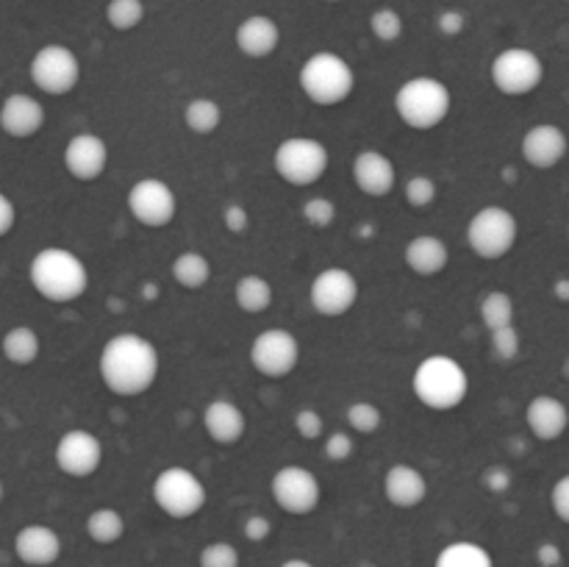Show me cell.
I'll use <instances>...</instances> for the list:
<instances>
[{
    "label": "cell",
    "mask_w": 569,
    "mask_h": 567,
    "mask_svg": "<svg viewBox=\"0 0 569 567\" xmlns=\"http://www.w3.org/2000/svg\"><path fill=\"white\" fill-rule=\"evenodd\" d=\"M439 187L431 176H411L403 187V198L411 209H428L437 200Z\"/></svg>",
    "instance_id": "d590c367"
},
{
    "label": "cell",
    "mask_w": 569,
    "mask_h": 567,
    "mask_svg": "<svg viewBox=\"0 0 569 567\" xmlns=\"http://www.w3.org/2000/svg\"><path fill=\"white\" fill-rule=\"evenodd\" d=\"M281 567H315V565H311V561H306V559H289L287 565H281Z\"/></svg>",
    "instance_id": "f907efd6"
},
{
    "label": "cell",
    "mask_w": 569,
    "mask_h": 567,
    "mask_svg": "<svg viewBox=\"0 0 569 567\" xmlns=\"http://www.w3.org/2000/svg\"><path fill=\"white\" fill-rule=\"evenodd\" d=\"M87 534L98 545H114L126 534V520L111 506H100L87 517Z\"/></svg>",
    "instance_id": "f546056e"
},
{
    "label": "cell",
    "mask_w": 569,
    "mask_h": 567,
    "mask_svg": "<svg viewBox=\"0 0 569 567\" xmlns=\"http://www.w3.org/2000/svg\"><path fill=\"white\" fill-rule=\"evenodd\" d=\"M567 148L569 142L565 128H559L556 122H539V126L528 128L520 142L522 159L533 170H553V167H559L565 161Z\"/></svg>",
    "instance_id": "e0dca14e"
},
{
    "label": "cell",
    "mask_w": 569,
    "mask_h": 567,
    "mask_svg": "<svg viewBox=\"0 0 569 567\" xmlns=\"http://www.w3.org/2000/svg\"><path fill=\"white\" fill-rule=\"evenodd\" d=\"M359 281L348 267H326L311 281L309 300L317 315L342 317L359 304Z\"/></svg>",
    "instance_id": "5bb4252c"
},
{
    "label": "cell",
    "mask_w": 569,
    "mask_h": 567,
    "mask_svg": "<svg viewBox=\"0 0 569 567\" xmlns=\"http://www.w3.org/2000/svg\"><path fill=\"white\" fill-rule=\"evenodd\" d=\"M222 122V109L217 100L211 98H194L183 106V126L192 133H214Z\"/></svg>",
    "instance_id": "f1b7e54d"
},
{
    "label": "cell",
    "mask_w": 569,
    "mask_h": 567,
    "mask_svg": "<svg viewBox=\"0 0 569 567\" xmlns=\"http://www.w3.org/2000/svg\"><path fill=\"white\" fill-rule=\"evenodd\" d=\"M411 389L426 409L453 411L470 395V376L453 356L431 354L417 365Z\"/></svg>",
    "instance_id": "3957f363"
},
{
    "label": "cell",
    "mask_w": 569,
    "mask_h": 567,
    "mask_svg": "<svg viewBox=\"0 0 569 567\" xmlns=\"http://www.w3.org/2000/svg\"><path fill=\"white\" fill-rule=\"evenodd\" d=\"M403 259L415 276L433 278L445 272V267L450 265V248L445 239L433 237V233H420V237L406 242Z\"/></svg>",
    "instance_id": "d4e9b609"
},
{
    "label": "cell",
    "mask_w": 569,
    "mask_h": 567,
    "mask_svg": "<svg viewBox=\"0 0 569 567\" xmlns=\"http://www.w3.org/2000/svg\"><path fill=\"white\" fill-rule=\"evenodd\" d=\"M356 450V439L350 431H331L322 445V454L328 461H348Z\"/></svg>",
    "instance_id": "60d3db41"
},
{
    "label": "cell",
    "mask_w": 569,
    "mask_h": 567,
    "mask_svg": "<svg viewBox=\"0 0 569 567\" xmlns=\"http://www.w3.org/2000/svg\"><path fill=\"white\" fill-rule=\"evenodd\" d=\"M515 298L503 289H492V292L483 295L481 300V322L495 331V328H503L515 322Z\"/></svg>",
    "instance_id": "4dcf8cb0"
},
{
    "label": "cell",
    "mask_w": 569,
    "mask_h": 567,
    "mask_svg": "<svg viewBox=\"0 0 569 567\" xmlns=\"http://www.w3.org/2000/svg\"><path fill=\"white\" fill-rule=\"evenodd\" d=\"M242 531H244V537L250 539V543H264V539L272 534L270 517H264V515H250L248 520H244Z\"/></svg>",
    "instance_id": "bcb514c9"
},
{
    "label": "cell",
    "mask_w": 569,
    "mask_h": 567,
    "mask_svg": "<svg viewBox=\"0 0 569 567\" xmlns=\"http://www.w3.org/2000/svg\"><path fill=\"white\" fill-rule=\"evenodd\" d=\"M270 493L272 500L281 506L287 515H311V511L320 506L322 498V487L320 478L303 465H283L278 467L276 476L270 481Z\"/></svg>",
    "instance_id": "4fadbf2b"
},
{
    "label": "cell",
    "mask_w": 569,
    "mask_h": 567,
    "mask_svg": "<svg viewBox=\"0 0 569 567\" xmlns=\"http://www.w3.org/2000/svg\"><path fill=\"white\" fill-rule=\"evenodd\" d=\"M106 20H109V26L114 31H133L144 20V0H109V6H106Z\"/></svg>",
    "instance_id": "d6a6232c"
},
{
    "label": "cell",
    "mask_w": 569,
    "mask_h": 567,
    "mask_svg": "<svg viewBox=\"0 0 569 567\" xmlns=\"http://www.w3.org/2000/svg\"><path fill=\"white\" fill-rule=\"evenodd\" d=\"M3 495H6V487H3V481H0V500H3Z\"/></svg>",
    "instance_id": "816d5d0a"
},
{
    "label": "cell",
    "mask_w": 569,
    "mask_h": 567,
    "mask_svg": "<svg viewBox=\"0 0 569 567\" xmlns=\"http://www.w3.org/2000/svg\"><path fill=\"white\" fill-rule=\"evenodd\" d=\"M159 350L148 337L137 331L114 334L100 350V381L117 398H139V395H144L159 378Z\"/></svg>",
    "instance_id": "6da1fadb"
},
{
    "label": "cell",
    "mask_w": 569,
    "mask_h": 567,
    "mask_svg": "<svg viewBox=\"0 0 569 567\" xmlns=\"http://www.w3.org/2000/svg\"><path fill=\"white\" fill-rule=\"evenodd\" d=\"M437 28H439V33H445V37H459V33H465V28H467V14L461 9L439 11Z\"/></svg>",
    "instance_id": "7bdbcfd3"
},
{
    "label": "cell",
    "mask_w": 569,
    "mask_h": 567,
    "mask_svg": "<svg viewBox=\"0 0 569 567\" xmlns=\"http://www.w3.org/2000/svg\"><path fill=\"white\" fill-rule=\"evenodd\" d=\"M483 487H487L489 493H495V495H503L506 489L511 487V472H509V467H503V465L489 467V470L483 472Z\"/></svg>",
    "instance_id": "f6af8a7d"
},
{
    "label": "cell",
    "mask_w": 569,
    "mask_h": 567,
    "mask_svg": "<svg viewBox=\"0 0 569 567\" xmlns=\"http://www.w3.org/2000/svg\"><path fill=\"white\" fill-rule=\"evenodd\" d=\"M331 165V153L315 137H289L272 153V167L289 187H311L320 181Z\"/></svg>",
    "instance_id": "52a82bcc"
},
{
    "label": "cell",
    "mask_w": 569,
    "mask_h": 567,
    "mask_svg": "<svg viewBox=\"0 0 569 567\" xmlns=\"http://www.w3.org/2000/svg\"><path fill=\"white\" fill-rule=\"evenodd\" d=\"M298 83L311 103L333 109L353 94L356 72L345 56L333 50H317L300 67Z\"/></svg>",
    "instance_id": "5b68a950"
},
{
    "label": "cell",
    "mask_w": 569,
    "mask_h": 567,
    "mask_svg": "<svg viewBox=\"0 0 569 567\" xmlns=\"http://www.w3.org/2000/svg\"><path fill=\"white\" fill-rule=\"evenodd\" d=\"M126 206L139 226L164 228L176 220L178 195L167 181L148 176V178H139V181L128 189Z\"/></svg>",
    "instance_id": "8fae6325"
},
{
    "label": "cell",
    "mask_w": 569,
    "mask_h": 567,
    "mask_svg": "<svg viewBox=\"0 0 569 567\" xmlns=\"http://www.w3.org/2000/svg\"><path fill=\"white\" fill-rule=\"evenodd\" d=\"M383 495L398 509H415L428 498V478L415 465L398 461L383 476Z\"/></svg>",
    "instance_id": "603a6c76"
},
{
    "label": "cell",
    "mask_w": 569,
    "mask_h": 567,
    "mask_svg": "<svg viewBox=\"0 0 569 567\" xmlns=\"http://www.w3.org/2000/svg\"><path fill=\"white\" fill-rule=\"evenodd\" d=\"M28 76H31L33 87L39 92L61 98V94H70L81 81V61H78L72 48L61 42H50L33 53L31 64H28Z\"/></svg>",
    "instance_id": "9c48e42d"
},
{
    "label": "cell",
    "mask_w": 569,
    "mask_h": 567,
    "mask_svg": "<svg viewBox=\"0 0 569 567\" xmlns=\"http://www.w3.org/2000/svg\"><path fill=\"white\" fill-rule=\"evenodd\" d=\"M453 109V94L448 83L431 76H415L395 92V111L411 131H433L448 120Z\"/></svg>",
    "instance_id": "277c9868"
},
{
    "label": "cell",
    "mask_w": 569,
    "mask_h": 567,
    "mask_svg": "<svg viewBox=\"0 0 569 567\" xmlns=\"http://www.w3.org/2000/svg\"><path fill=\"white\" fill-rule=\"evenodd\" d=\"M556 298H559L561 304H567V300H569V281H567V278H559V281H556Z\"/></svg>",
    "instance_id": "681fc988"
},
{
    "label": "cell",
    "mask_w": 569,
    "mask_h": 567,
    "mask_svg": "<svg viewBox=\"0 0 569 567\" xmlns=\"http://www.w3.org/2000/svg\"><path fill=\"white\" fill-rule=\"evenodd\" d=\"M53 459L59 470L70 478H89L103 465V442L92 431L72 428L56 442Z\"/></svg>",
    "instance_id": "9a60e30c"
},
{
    "label": "cell",
    "mask_w": 569,
    "mask_h": 567,
    "mask_svg": "<svg viewBox=\"0 0 569 567\" xmlns=\"http://www.w3.org/2000/svg\"><path fill=\"white\" fill-rule=\"evenodd\" d=\"M233 300H237V306L244 315H264L272 306V300H276V289H272V284L264 276L248 272L233 287Z\"/></svg>",
    "instance_id": "4316f807"
},
{
    "label": "cell",
    "mask_w": 569,
    "mask_h": 567,
    "mask_svg": "<svg viewBox=\"0 0 569 567\" xmlns=\"http://www.w3.org/2000/svg\"><path fill=\"white\" fill-rule=\"evenodd\" d=\"M489 78H492L495 89L500 94L526 98V94L537 92L542 87L545 64L531 48H506L492 59Z\"/></svg>",
    "instance_id": "30bf717a"
},
{
    "label": "cell",
    "mask_w": 569,
    "mask_h": 567,
    "mask_svg": "<svg viewBox=\"0 0 569 567\" xmlns=\"http://www.w3.org/2000/svg\"><path fill=\"white\" fill-rule=\"evenodd\" d=\"M222 226L228 233H244L250 228V211L242 203H228L222 209Z\"/></svg>",
    "instance_id": "b9f144b4"
},
{
    "label": "cell",
    "mask_w": 569,
    "mask_h": 567,
    "mask_svg": "<svg viewBox=\"0 0 569 567\" xmlns=\"http://www.w3.org/2000/svg\"><path fill=\"white\" fill-rule=\"evenodd\" d=\"M403 14L398 9H392V6H381V9H376L370 14V31L378 42H398L403 37Z\"/></svg>",
    "instance_id": "e575fe53"
},
{
    "label": "cell",
    "mask_w": 569,
    "mask_h": 567,
    "mask_svg": "<svg viewBox=\"0 0 569 567\" xmlns=\"http://www.w3.org/2000/svg\"><path fill=\"white\" fill-rule=\"evenodd\" d=\"M14 554L28 567H50L61 556V537L50 526H26L14 537Z\"/></svg>",
    "instance_id": "7402d4cb"
},
{
    "label": "cell",
    "mask_w": 569,
    "mask_h": 567,
    "mask_svg": "<svg viewBox=\"0 0 569 567\" xmlns=\"http://www.w3.org/2000/svg\"><path fill=\"white\" fill-rule=\"evenodd\" d=\"M28 281L37 289L39 298L48 304H72L89 289V270L83 259L72 250L50 245L42 248L28 265Z\"/></svg>",
    "instance_id": "7a4b0ae2"
},
{
    "label": "cell",
    "mask_w": 569,
    "mask_h": 567,
    "mask_svg": "<svg viewBox=\"0 0 569 567\" xmlns=\"http://www.w3.org/2000/svg\"><path fill=\"white\" fill-rule=\"evenodd\" d=\"M0 350H3V359L14 367H28L42 354V339L31 326H14L0 339Z\"/></svg>",
    "instance_id": "484cf974"
},
{
    "label": "cell",
    "mask_w": 569,
    "mask_h": 567,
    "mask_svg": "<svg viewBox=\"0 0 569 567\" xmlns=\"http://www.w3.org/2000/svg\"><path fill=\"white\" fill-rule=\"evenodd\" d=\"M550 504H553L556 517L561 523H569V476H561L550 489Z\"/></svg>",
    "instance_id": "ee69618b"
},
{
    "label": "cell",
    "mask_w": 569,
    "mask_h": 567,
    "mask_svg": "<svg viewBox=\"0 0 569 567\" xmlns=\"http://www.w3.org/2000/svg\"><path fill=\"white\" fill-rule=\"evenodd\" d=\"M170 272L178 287L192 289L194 292V289H203L211 281V261L200 250H183V253L176 256Z\"/></svg>",
    "instance_id": "83f0119b"
},
{
    "label": "cell",
    "mask_w": 569,
    "mask_h": 567,
    "mask_svg": "<svg viewBox=\"0 0 569 567\" xmlns=\"http://www.w3.org/2000/svg\"><path fill=\"white\" fill-rule=\"evenodd\" d=\"M537 559L542 567H556V565H561V550L556 548L553 543H548L537 550Z\"/></svg>",
    "instance_id": "c3c4849f"
},
{
    "label": "cell",
    "mask_w": 569,
    "mask_h": 567,
    "mask_svg": "<svg viewBox=\"0 0 569 567\" xmlns=\"http://www.w3.org/2000/svg\"><path fill=\"white\" fill-rule=\"evenodd\" d=\"M492 334V356L498 361H515L517 356H520L522 350V339H520V331L515 328V322L511 326H503V328H495Z\"/></svg>",
    "instance_id": "74e56055"
},
{
    "label": "cell",
    "mask_w": 569,
    "mask_h": 567,
    "mask_svg": "<svg viewBox=\"0 0 569 567\" xmlns=\"http://www.w3.org/2000/svg\"><path fill=\"white\" fill-rule=\"evenodd\" d=\"M200 567H239V550L231 543H211L200 550Z\"/></svg>",
    "instance_id": "f35d334b"
},
{
    "label": "cell",
    "mask_w": 569,
    "mask_h": 567,
    "mask_svg": "<svg viewBox=\"0 0 569 567\" xmlns=\"http://www.w3.org/2000/svg\"><path fill=\"white\" fill-rule=\"evenodd\" d=\"M153 500L172 520L194 517L206 506V487L189 467L170 465L153 478Z\"/></svg>",
    "instance_id": "ba28073f"
},
{
    "label": "cell",
    "mask_w": 569,
    "mask_h": 567,
    "mask_svg": "<svg viewBox=\"0 0 569 567\" xmlns=\"http://www.w3.org/2000/svg\"><path fill=\"white\" fill-rule=\"evenodd\" d=\"M353 181L367 198H387L398 187V170H395V161L383 150L367 148L356 153Z\"/></svg>",
    "instance_id": "ac0fdd59"
},
{
    "label": "cell",
    "mask_w": 569,
    "mask_h": 567,
    "mask_svg": "<svg viewBox=\"0 0 569 567\" xmlns=\"http://www.w3.org/2000/svg\"><path fill=\"white\" fill-rule=\"evenodd\" d=\"M520 239V222L506 206H483L470 217L467 245L483 261H498L515 250Z\"/></svg>",
    "instance_id": "8992f818"
},
{
    "label": "cell",
    "mask_w": 569,
    "mask_h": 567,
    "mask_svg": "<svg viewBox=\"0 0 569 567\" xmlns=\"http://www.w3.org/2000/svg\"><path fill=\"white\" fill-rule=\"evenodd\" d=\"M300 215H303V220L309 222L311 228L322 231V228H331L333 220H337V206H333L331 198L315 195V198L306 200L303 209H300Z\"/></svg>",
    "instance_id": "8d00e7d4"
},
{
    "label": "cell",
    "mask_w": 569,
    "mask_h": 567,
    "mask_svg": "<svg viewBox=\"0 0 569 567\" xmlns=\"http://www.w3.org/2000/svg\"><path fill=\"white\" fill-rule=\"evenodd\" d=\"M61 161H64V170L76 181L89 183L103 176L106 167H109V145L98 133L81 131L76 137H70V142L64 145Z\"/></svg>",
    "instance_id": "2e32d148"
},
{
    "label": "cell",
    "mask_w": 569,
    "mask_h": 567,
    "mask_svg": "<svg viewBox=\"0 0 569 567\" xmlns=\"http://www.w3.org/2000/svg\"><path fill=\"white\" fill-rule=\"evenodd\" d=\"M17 226V206L6 192H0V239L9 237Z\"/></svg>",
    "instance_id": "7dc6e473"
},
{
    "label": "cell",
    "mask_w": 569,
    "mask_h": 567,
    "mask_svg": "<svg viewBox=\"0 0 569 567\" xmlns=\"http://www.w3.org/2000/svg\"><path fill=\"white\" fill-rule=\"evenodd\" d=\"M345 420H348L350 431L353 434H376L383 422L381 406L372 404V400H356V404L348 406L345 411Z\"/></svg>",
    "instance_id": "836d02e7"
},
{
    "label": "cell",
    "mask_w": 569,
    "mask_h": 567,
    "mask_svg": "<svg viewBox=\"0 0 569 567\" xmlns=\"http://www.w3.org/2000/svg\"><path fill=\"white\" fill-rule=\"evenodd\" d=\"M206 437L217 445H237L248 431V417L233 400L214 398L203 409Z\"/></svg>",
    "instance_id": "cb8c5ba5"
},
{
    "label": "cell",
    "mask_w": 569,
    "mask_h": 567,
    "mask_svg": "<svg viewBox=\"0 0 569 567\" xmlns=\"http://www.w3.org/2000/svg\"><path fill=\"white\" fill-rule=\"evenodd\" d=\"M295 431H298V437L303 439L326 437V420H322L320 409H315V406L300 409L298 415H295Z\"/></svg>",
    "instance_id": "ab89813d"
},
{
    "label": "cell",
    "mask_w": 569,
    "mask_h": 567,
    "mask_svg": "<svg viewBox=\"0 0 569 567\" xmlns=\"http://www.w3.org/2000/svg\"><path fill=\"white\" fill-rule=\"evenodd\" d=\"M250 365L264 378H287L300 365V342L287 328H264L250 345Z\"/></svg>",
    "instance_id": "7c38bea8"
},
{
    "label": "cell",
    "mask_w": 569,
    "mask_h": 567,
    "mask_svg": "<svg viewBox=\"0 0 569 567\" xmlns=\"http://www.w3.org/2000/svg\"><path fill=\"white\" fill-rule=\"evenodd\" d=\"M326 3H342V0H326Z\"/></svg>",
    "instance_id": "f5cc1de1"
},
{
    "label": "cell",
    "mask_w": 569,
    "mask_h": 567,
    "mask_svg": "<svg viewBox=\"0 0 569 567\" xmlns=\"http://www.w3.org/2000/svg\"><path fill=\"white\" fill-rule=\"evenodd\" d=\"M44 106L42 100L26 92H11L0 103V131L11 139H31L42 131Z\"/></svg>",
    "instance_id": "d6986e66"
},
{
    "label": "cell",
    "mask_w": 569,
    "mask_h": 567,
    "mask_svg": "<svg viewBox=\"0 0 569 567\" xmlns=\"http://www.w3.org/2000/svg\"><path fill=\"white\" fill-rule=\"evenodd\" d=\"M437 567H495L492 556L476 543H453L437 556Z\"/></svg>",
    "instance_id": "1f68e13d"
},
{
    "label": "cell",
    "mask_w": 569,
    "mask_h": 567,
    "mask_svg": "<svg viewBox=\"0 0 569 567\" xmlns=\"http://www.w3.org/2000/svg\"><path fill=\"white\" fill-rule=\"evenodd\" d=\"M526 422L533 437L542 439V442H556V439L565 437L569 426L565 400H559L556 395H537L526 406Z\"/></svg>",
    "instance_id": "44dd1931"
},
{
    "label": "cell",
    "mask_w": 569,
    "mask_h": 567,
    "mask_svg": "<svg viewBox=\"0 0 569 567\" xmlns=\"http://www.w3.org/2000/svg\"><path fill=\"white\" fill-rule=\"evenodd\" d=\"M281 44V26L270 14H250L237 26V48L248 59H270Z\"/></svg>",
    "instance_id": "ffe728a7"
}]
</instances>
